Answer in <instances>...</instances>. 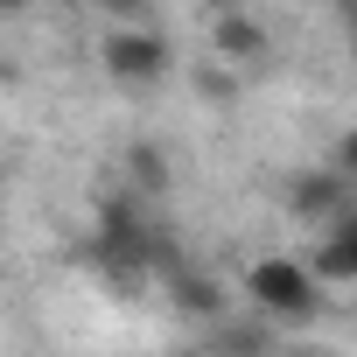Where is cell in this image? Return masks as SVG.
Returning a JSON list of instances; mask_svg holds the SVG:
<instances>
[{
  "mask_svg": "<svg viewBox=\"0 0 357 357\" xmlns=\"http://www.w3.org/2000/svg\"><path fill=\"white\" fill-rule=\"evenodd\" d=\"M126 175H133V183H126L133 197H161L168 190V154L140 140V147H126Z\"/></svg>",
  "mask_w": 357,
  "mask_h": 357,
  "instance_id": "6",
  "label": "cell"
},
{
  "mask_svg": "<svg viewBox=\"0 0 357 357\" xmlns=\"http://www.w3.org/2000/svg\"><path fill=\"white\" fill-rule=\"evenodd\" d=\"M245 301H252V315H266V322H308L315 308H322V280L308 273V259H252L245 266Z\"/></svg>",
  "mask_w": 357,
  "mask_h": 357,
  "instance_id": "1",
  "label": "cell"
},
{
  "mask_svg": "<svg viewBox=\"0 0 357 357\" xmlns=\"http://www.w3.org/2000/svg\"><path fill=\"white\" fill-rule=\"evenodd\" d=\"M161 287H168V301L183 308L190 322H218V315H225V287H218V280H204V273H190V266L161 273Z\"/></svg>",
  "mask_w": 357,
  "mask_h": 357,
  "instance_id": "5",
  "label": "cell"
},
{
  "mask_svg": "<svg viewBox=\"0 0 357 357\" xmlns=\"http://www.w3.org/2000/svg\"><path fill=\"white\" fill-rule=\"evenodd\" d=\"M350 63H357V29H350Z\"/></svg>",
  "mask_w": 357,
  "mask_h": 357,
  "instance_id": "13",
  "label": "cell"
},
{
  "mask_svg": "<svg viewBox=\"0 0 357 357\" xmlns=\"http://www.w3.org/2000/svg\"><path fill=\"white\" fill-rule=\"evenodd\" d=\"M322 231H329V238H336V252H343V259H350V280H357V204H350V211H343V218H329V225H322Z\"/></svg>",
  "mask_w": 357,
  "mask_h": 357,
  "instance_id": "8",
  "label": "cell"
},
{
  "mask_svg": "<svg viewBox=\"0 0 357 357\" xmlns=\"http://www.w3.org/2000/svg\"><path fill=\"white\" fill-rule=\"evenodd\" d=\"M343 22H350V29H357V0H343Z\"/></svg>",
  "mask_w": 357,
  "mask_h": 357,
  "instance_id": "12",
  "label": "cell"
},
{
  "mask_svg": "<svg viewBox=\"0 0 357 357\" xmlns=\"http://www.w3.org/2000/svg\"><path fill=\"white\" fill-rule=\"evenodd\" d=\"M211 343H225V350H252V343H273V322H266V315H259V322H231V329L211 322Z\"/></svg>",
  "mask_w": 357,
  "mask_h": 357,
  "instance_id": "7",
  "label": "cell"
},
{
  "mask_svg": "<svg viewBox=\"0 0 357 357\" xmlns=\"http://www.w3.org/2000/svg\"><path fill=\"white\" fill-rule=\"evenodd\" d=\"M36 8V0H0V15H29Z\"/></svg>",
  "mask_w": 357,
  "mask_h": 357,
  "instance_id": "11",
  "label": "cell"
},
{
  "mask_svg": "<svg viewBox=\"0 0 357 357\" xmlns=\"http://www.w3.org/2000/svg\"><path fill=\"white\" fill-rule=\"evenodd\" d=\"M211 50H218V63H231V70H252V63H266V22H252V15H238V8H218V22H211Z\"/></svg>",
  "mask_w": 357,
  "mask_h": 357,
  "instance_id": "4",
  "label": "cell"
},
{
  "mask_svg": "<svg viewBox=\"0 0 357 357\" xmlns=\"http://www.w3.org/2000/svg\"><path fill=\"white\" fill-rule=\"evenodd\" d=\"M91 8H98V22H140L147 0H91Z\"/></svg>",
  "mask_w": 357,
  "mask_h": 357,
  "instance_id": "9",
  "label": "cell"
},
{
  "mask_svg": "<svg viewBox=\"0 0 357 357\" xmlns=\"http://www.w3.org/2000/svg\"><path fill=\"white\" fill-rule=\"evenodd\" d=\"M329 168L343 175V183L357 175V126H350V133H336V161H329Z\"/></svg>",
  "mask_w": 357,
  "mask_h": 357,
  "instance_id": "10",
  "label": "cell"
},
{
  "mask_svg": "<svg viewBox=\"0 0 357 357\" xmlns=\"http://www.w3.org/2000/svg\"><path fill=\"white\" fill-rule=\"evenodd\" d=\"M287 211H294L301 225H329V218L350 211V183H343L336 168H308V175L287 183Z\"/></svg>",
  "mask_w": 357,
  "mask_h": 357,
  "instance_id": "3",
  "label": "cell"
},
{
  "mask_svg": "<svg viewBox=\"0 0 357 357\" xmlns=\"http://www.w3.org/2000/svg\"><path fill=\"white\" fill-rule=\"evenodd\" d=\"M350 204H357V175H350Z\"/></svg>",
  "mask_w": 357,
  "mask_h": 357,
  "instance_id": "15",
  "label": "cell"
},
{
  "mask_svg": "<svg viewBox=\"0 0 357 357\" xmlns=\"http://www.w3.org/2000/svg\"><path fill=\"white\" fill-rule=\"evenodd\" d=\"M98 63H105L112 84L147 91V84H161V77L175 70V50H168V36L147 29V22H112V29L98 36Z\"/></svg>",
  "mask_w": 357,
  "mask_h": 357,
  "instance_id": "2",
  "label": "cell"
},
{
  "mask_svg": "<svg viewBox=\"0 0 357 357\" xmlns=\"http://www.w3.org/2000/svg\"><path fill=\"white\" fill-rule=\"evenodd\" d=\"M204 8H231V0H204Z\"/></svg>",
  "mask_w": 357,
  "mask_h": 357,
  "instance_id": "14",
  "label": "cell"
}]
</instances>
